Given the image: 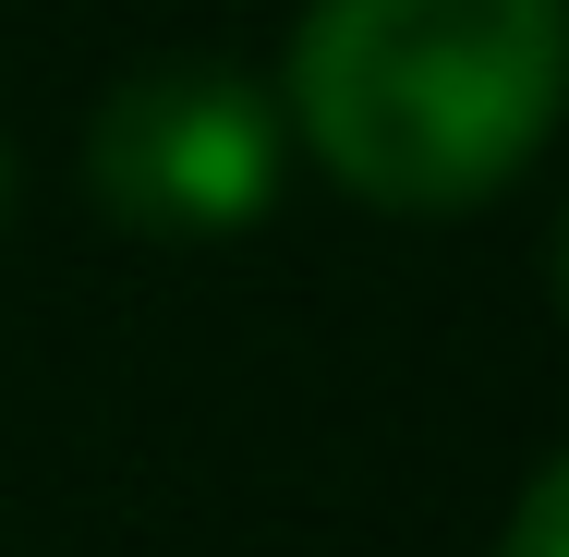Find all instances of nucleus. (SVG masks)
<instances>
[{
  "label": "nucleus",
  "mask_w": 569,
  "mask_h": 557,
  "mask_svg": "<svg viewBox=\"0 0 569 557\" xmlns=\"http://www.w3.org/2000/svg\"><path fill=\"white\" fill-rule=\"evenodd\" d=\"M291 121L230 61H146L86 121V182L133 242H230L267 219Z\"/></svg>",
  "instance_id": "nucleus-2"
},
{
  "label": "nucleus",
  "mask_w": 569,
  "mask_h": 557,
  "mask_svg": "<svg viewBox=\"0 0 569 557\" xmlns=\"http://www.w3.org/2000/svg\"><path fill=\"white\" fill-rule=\"evenodd\" d=\"M569 98V0H303L279 121L388 219L509 195Z\"/></svg>",
  "instance_id": "nucleus-1"
},
{
  "label": "nucleus",
  "mask_w": 569,
  "mask_h": 557,
  "mask_svg": "<svg viewBox=\"0 0 569 557\" xmlns=\"http://www.w3.org/2000/svg\"><path fill=\"white\" fill-rule=\"evenodd\" d=\"M0 219H12V146H0Z\"/></svg>",
  "instance_id": "nucleus-4"
},
{
  "label": "nucleus",
  "mask_w": 569,
  "mask_h": 557,
  "mask_svg": "<svg viewBox=\"0 0 569 557\" xmlns=\"http://www.w3.org/2000/svg\"><path fill=\"white\" fill-rule=\"evenodd\" d=\"M497 557H569V460H533V485H521Z\"/></svg>",
  "instance_id": "nucleus-3"
}]
</instances>
